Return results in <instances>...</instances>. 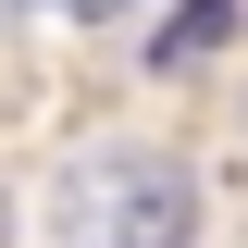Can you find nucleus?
Returning <instances> with one entry per match:
<instances>
[{
  "label": "nucleus",
  "mask_w": 248,
  "mask_h": 248,
  "mask_svg": "<svg viewBox=\"0 0 248 248\" xmlns=\"http://www.w3.org/2000/svg\"><path fill=\"white\" fill-rule=\"evenodd\" d=\"M50 236L62 248H186L199 236V186L161 149H87L50 199Z\"/></svg>",
  "instance_id": "f257e3e1"
},
{
  "label": "nucleus",
  "mask_w": 248,
  "mask_h": 248,
  "mask_svg": "<svg viewBox=\"0 0 248 248\" xmlns=\"http://www.w3.org/2000/svg\"><path fill=\"white\" fill-rule=\"evenodd\" d=\"M236 25H248V0H186L174 25H161V62H199V50H223Z\"/></svg>",
  "instance_id": "f03ea898"
},
{
  "label": "nucleus",
  "mask_w": 248,
  "mask_h": 248,
  "mask_svg": "<svg viewBox=\"0 0 248 248\" xmlns=\"http://www.w3.org/2000/svg\"><path fill=\"white\" fill-rule=\"evenodd\" d=\"M62 13H137V0H62Z\"/></svg>",
  "instance_id": "7ed1b4c3"
}]
</instances>
